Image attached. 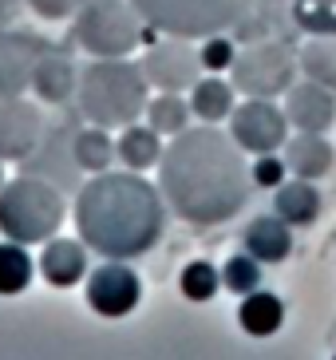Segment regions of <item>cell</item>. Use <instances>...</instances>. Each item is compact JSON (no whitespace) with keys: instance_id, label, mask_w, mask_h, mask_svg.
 I'll list each match as a JSON object with an SVG mask.
<instances>
[{"instance_id":"obj_1","label":"cell","mask_w":336,"mask_h":360,"mask_svg":"<svg viewBox=\"0 0 336 360\" xmlns=\"http://www.w3.org/2000/svg\"><path fill=\"white\" fill-rule=\"evenodd\" d=\"M158 191L190 226H221L250 202L253 179L242 147L214 127L174 135L158 162Z\"/></svg>"},{"instance_id":"obj_2","label":"cell","mask_w":336,"mask_h":360,"mask_svg":"<svg viewBox=\"0 0 336 360\" xmlns=\"http://www.w3.org/2000/svg\"><path fill=\"white\" fill-rule=\"evenodd\" d=\"M75 230L87 242V250L111 262L143 257L167 230L162 191H155L138 170H127V174L103 170L75 198Z\"/></svg>"},{"instance_id":"obj_3","label":"cell","mask_w":336,"mask_h":360,"mask_svg":"<svg viewBox=\"0 0 336 360\" xmlns=\"http://www.w3.org/2000/svg\"><path fill=\"white\" fill-rule=\"evenodd\" d=\"M79 111L95 127H131L147 115V75L127 60H95L79 75Z\"/></svg>"},{"instance_id":"obj_4","label":"cell","mask_w":336,"mask_h":360,"mask_svg":"<svg viewBox=\"0 0 336 360\" xmlns=\"http://www.w3.org/2000/svg\"><path fill=\"white\" fill-rule=\"evenodd\" d=\"M63 226V194L36 174L4 182L0 191V233L12 242H48Z\"/></svg>"},{"instance_id":"obj_5","label":"cell","mask_w":336,"mask_h":360,"mask_svg":"<svg viewBox=\"0 0 336 360\" xmlns=\"http://www.w3.org/2000/svg\"><path fill=\"white\" fill-rule=\"evenodd\" d=\"M75 40L99 60H123L143 40V24L123 0H87L75 20Z\"/></svg>"},{"instance_id":"obj_6","label":"cell","mask_w":336,"mask_h":360,"mask_svg":"<svg viewBox=\"0 0 336 360\" xmlns=\"http://www.w3.org/2000/svg\"><path fill=\"white\" fill-rule=\"evenodd\" d=\"M297 60L281 44H257L233 60V87L250 99H273L293 87Z\"/></svg>"},{"instance_id":"obj_7","label":"cell","mask_w":336,"mask_h":360,"mask_svg":"<svg viewBox=\"0 0 336 360\" xmlns=\"http://www.w3.org/2000/svg\"><path fill=\"white\" fill-rule=\"evenodd\" d=\"M230 139L250 155H273L289 143V115L273 99H245L230 115Z\"/></svg>"},{"instance_id":"obj_8","label":"cell","mask_w":336,"mask_h":360,"mask_svg":"<svg viewBox=\"0 0 336 360\" xmlns=\"http://www.w3.org/2000/svg\"><path fill=\"white\" fill-rule=\"evenodd\" d=\"M138 301H143V281H138V274L127 262H111L107 257L99 269L87 274V305L99 317L119 321L127 313H135Z\"/></svg>"},{"instance_id":"obj_9","label":"cell","mask_w":336,"mask_h":360,"mask_svg":"<svg viewBox=\"0 0 336 360\" xmlns=\"http://www.w3.org/2000/svg\"><path fill=\"white\" fill-rule=\"evenodd\" d=\"M44 143V111L20 96L0 99V159L24 162Z\"/></svg>"},{"instance_id":"obj_10","label":"cell","mask_w":336,"mask_h":360,"mask_svg":"<svg viewBox=\"0 0 336 360\" xmlns=\"http://www.w3.org/2000/svg\"><path fill=\"white\" fill-rule=\"evenodd\" d=\"M198 72H202V60L186 44H155L143 56V75L158 91H186V87L198 84Z\"/></svg>"},{"instance_id":"obj_11","label":"cell","mask_w":336,"mask_h":360,"mask_svg":"<svg viewBox=\"0 0 336 360\" xmlns=\"http://www.w3.org/2000/svg\"><path fill=\"white\" fill-rule=\"evenodd\" d=\"M285 115H289V127L325 135L336 119V99H332L328 87L309 79V84H297V87L285 91Z\"/></svg>"},{"instance_id":"obj_12","label":"cell","mask_w":336,"mask_h":360,"mask_svg":"<svg viewBox=\"0 0 336 360\" xmlns=\"http://www.w3.org/2000/svg\"><path fill=\"white\" fill-rule=\"evenodd\" d=\"M87 242H75V238H48L40 254V277L56 289H72L87 277Z\"/></svg>"},{"instance_id":"obj_13","label":"cell","mask_w":336,"mask_h":360,"mask_svg":"<svg viewBox=\"0 0 336 360\" xmlns=\"http://www.w3.org/2000/svg\"><path fill=\"white\" fill-rule=\"evenodd\" d=\"M245 254H253L261 265H281L293 254V226L281 214H261L245 226Z\"/></svg>"},{"instance_id":"obj_14","label":"cell","mask_w":336,"mask_h":360,"mask_svg":"<svg viewBox=\"0 0 336 360\" xmlns=\"http://www.w3.org/2000/svg\"><path fill=\"white\" fill-rule=\"evenodd\" d=\"M36 60H40V48L32 40L0 32V99L20 96L24 87H32Z\"/></svg>"},{"instance_id":"obj_15","label":"cell","mask_w":336,"mask_h":360,"mask_svg":"<svg viewBox=\"0 0 336 360\" xmlns=\"http://www.w3.org/2000/svg\"><path fill=\"white\" fill-rule=\"evenodd\" d=\"M285 162H289V174H297V179H325V174H332L336 155L325 135L297 131V139L285 143Z\"/></svg>"},{"instance_id":"obj_16","label":"cell","mask_w":336,"mask_h":360,"mask_svg":"<svg viewBox=\"0 0 336 360\" xmlns=\"http://www.w3.org/2000/svg\"><path fill=\"white\" fill-rule=\"evenodd\" d=\"M32 87H36V96L44 103H63V99H72V91L79 87V72H75L72 56L63 52H40L36 60V72H32Z\"/></svg>"},{"instance_id":"obj_17","label":"cell","mask_w":336,"mask_h":360,"mask_svg":"<svg viewBox=\"0 0 336 360\" xmlns=\"http://www.w3.org/2000/svg\"><path fill=\"white\" fill-rule=\"evenodd\" d=\"M273 214H281L289 226H313L321 218V191L313 179H285L273 191Z\"/></svg>"},{"instance_id":"obj_18","label":"cell","mask_w":336,"mask_h":360,"mask_svg":"<svg viewBox=\"0 0 336 360\" xmlns=\"http://www.w3.org/2000/svg\"><path fill=\"white\" fill-rule=\"evenodd\" d=\"M238 321L257 340L273 337L285 325V301L277 293H269V289H253V293L242 297V305H238Z\"/></svg>"},{"instance_id":"obj_19","label":"cell","mask_w":336,"mask_h":360,"mask_svg":"<svg viewBox=\"0 0 336 360\" xmlns=\"http://www.w3.org/2000/svg\"><path fill=\"white\" fill-rule=\"evenodd\" d=\"M115 155L127 170H138V174H143V170L162 162V135H158L150 123L147 127H143V123H131V127H123V135H119Z\"/></svg>"},{"instance_id":"obj_20","label":"cell","mask_w":336,"mask_h":360,"mask_svg":"<svg viewBox=\"0 0 336 360\" xmlns=\"http://www.w3.org/2000/svg\"><path fill=\"white\" fill-rule=\"evenodd\" d=\"M36 262H32L24 242H0V297H16L32 285Z\"/></svg>"},{"instance_id":"obj_21","label":"cell","mask_w":336,"mask_h":360,"mask_svg":"<svg viewBox=\"0 0 336 360\" xmlns=\"http://www.w3.org/2000/svg\"><path fill=\"white\" fill-rule=\"evenodd\" d=\"M190 111L202 123H218V119L233 115V84L226 79H198L190 87Z\"/></svg>"},{"instance_id":"obj_22","label":"cell","mask_w":336,"mask_h":360,"mask_svg":"<svg viewBox=\"0 0 336 360\" xmlns=\"http://www.w3.org/2000/svg\"><path fill=\"white\" fill-rule=\"evenodd\" d=\"M72 155L79 162V170H87V174H103V170H111V159H119L107 127H95V123L72 139Z\"/></svg>"},{"instance_id":"obj_23","label":"cell","mask_w":336,"mask_h":360,"mask_svg":"<svg viewBox=\"0 0 336 360\" xmlns=\"http://www.w3.org/2000/svg\"><path fill=\"white\" fill-rule=\"evenodd\" d=\"M190 103H182L179 91H162V96H155L147 103V123L158 131V135H182L190 123Z\"/></svg>"},{"instance_id":"obj_24","label":"cell","mask_w":336,"mask_h":360,"mask_svg":"<svg viewBox=\"0 0 336 360\" xmlns=\"http://www.w3.org/2000/svg\"><path fill=\"white\" fill-rule=\"evenodd\" d=\"M179 289H182L186 301L206 305V301H214V293L221 289V269H218V265H210L206 257H198V262H190L186 269L179 274Z\"/></svg>"},{"instance_id":"obj_25","label":"cell","mask_w":336,"mask_h":360,"mask_svg":"<svg viewBox=\"0 0 336 360\" xmlns=\"http://www.w3.org/2000/svg\"><path fill=\"white\" fill-rule=\"evenodd\" d=\"M301 72L313 84L336 91V36H321V40L309 44L305 52H301Z\"/></svg>"},{"instance_id":"obj_26","label":"cell","mask_w":336,"mask_h":360,"mask_svg":"<svg viewBox=\"0 0 336 360\" xmlns=\"http://www.w3.org/2000/svg\"><path fill=\"white\" fill-rule=\"evenodd\" d=\"M261 277H265V269L253 254H230L226 265H221V289H230L233 297H245L253 289H261Z\"/></svg>"},{"instance_id":"obj_27","label":"cell","mask_w":336,"mask_h":360,"mask_svg":"<svg viewBox=\"0 0 336 360\" xmlns=\"http://www.w3.org/2000/svg\"><path fill=\"white\" fill-rule=\"evenodd\" d=\"M297 28L316 36H336V0H297L293 4Z\"/></svg>"},{"instance_id":"obj_28","label":"cell","mask_w":336,"mask_h":360,"mask_svg":"<svg viewBox=\"0 0 336 360\" xmlns=\"http://www.w3.org/2000/svg\"><path fill=\"white\" fill-rule=\"evenodd\" d=\"M285 174H289V162H285V155H257L253 159V167H250V179H253V186H261V191H277L285 182Z\"/></svg>"},{"instance_id":"obj_29","label":"cell","mask_w":336,"mask_h":360,"mask_svg":"<svg viewBox=\"0 0 336 360\" xmlns=\"http://www.w3.org/2000/svg\"><path fill=\"white\" fill-rule=\"evenodd\" d=\"M198 60L206 72H226V68H233V60H238V48H233L226 36H210V40L198 48Z\"/></svg>"},{"instance_id":"obj_30","label":"cell","mask_w":336,"mask_h":360,"mask_svg":"<svg viewBox=\"0 0 336 360\" xmlns=\"http://www.w3.org/2000/svg\"><path fill=\"white\" fill-rule=\"evenodd\" d=\"M28 4L40 12V16H48V20H60V16H72L79 0H28Z\"/></svg>"},{"instance_id":"obj_31","label":"cell","mask_w":336,"mask_h":360,"mask_svg":"<svg viewBox=\"0 0 336 360\" xmlns=\"http://www.w3.org/2000/svg\"><path fill=\"white\" fill-rule=\"evenodd\" d=\"M12 20V0H0V24Z\"/></svg>"},{"instance_id":"obj_32","label":"cell","mask_w":336,"mask_h":360,"mask_svg":"<svg viewBox=\"0 0 336 360\" xmlns=\"http://www.w3.org/2000/svg\"><path fill=\"white\" fill-rule=\"evenodd\" d=\"M0 191H4V159H0Z\"/></svg>"},{"instance_id":"obj_33","label":"cell","mask_w":336,"mask_h":360,"mask_svg":"<svg viewBox=\"0 0 336 360\" xmlns=\"http://www.w3.org/2000/svg\"><path fill=\"white\" fill-rule=\"evenodd\" d=\"M332 360H336V356H332Z\"/></svg>"}]
</instances>
